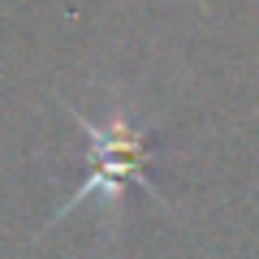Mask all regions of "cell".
Segmentation results:
<instances>
[{"label": "cell", "instance_id": "obj_1", "mask_svg": "<svg viewBox=\"0 0 259 259\" xmlns=\"http://www.w3.org/2000/svg\"><path fill=\"white\" fill-rule=\"evenodd\" d=\"M74 112V108H69ZM78 117V112H74ZM78 125L91 134V160H87V182L78 186L74 194H69V203L61 207L56 216L74 212L82 199H91V194H108V199H117L125 186H143L147 194H156V186H151V160H156V139L151 134H143V130H134L125 117H112L108 125H95L91 117H78Z\"/></svg>", "mask_w": 259, "mask_h": 259}]
</instances>
